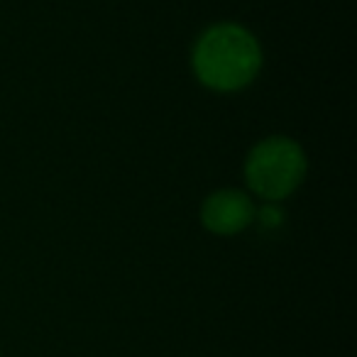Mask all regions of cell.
Wrapping results in <instances>:
<instances>
[{
	"instance_id": "3957f363",
	"label": "cell",
	"mask_w": 357,
	"mask_h": 357,
	"mask_svg": "<svg viewBox=\"0 0 357 357\" xmlns=\"http://www.w3.org/2000/svg\"><path fill=\"white\" fill-rule=\"evenodd\" d=\"M255 218V206L250 196L240 191L225 189L215 191L206 199L201 208V220L215 235H235L245 230Z\"/></svg>"
},
{
	"instance_id": "6da1fadb",
	"label": "cell",
	"mask_w": 357,
	"mask_h": 357,
	"mask_svg": "<svg viewBox=\"0 0 357 357\" xmlns=\"http://www.w3.org/2000/svg\"><path fill=\"white\" fill-rule=\"evenodd\" d=\"M262 50L252 32L235 22L206 30L194 47V71L213 91H240L259 74Z\"/></svg>"
},
{
	"instance_id": "7a4b0ae2",
	"label": "cell",
	"mask_w": 357,
	"mask_h": 357,
	"mask_svg": "<svg viewBox=\"0 0 357 357\" xmlns=\"http://www.w3.org/2000/svg\"><path fill=\"white\" fill-rule=\"evenodd\" d=\"M306 174V154L298 142L282 135L267 137L250 152L245 162L248 186L267 201H282L294 194Z\"/></svg>"
},
{
	"instance_id": "277c9868",
	"label": "cell",
	"mask_w": 357,
	"mask_h": 357,
	"mask_svg": "<svg viewBox=\"0 0 357 357\" xmlns=\"http://www.w3.org/2000/svg\"><path fill=\"white\" fill-rule=\"evenodd\" d=\"M279 211H274V208H264L262 211V220L264 223H269V225H274V223H279L282 220V215H277Z\"/></svg>"
}]
</instances>
